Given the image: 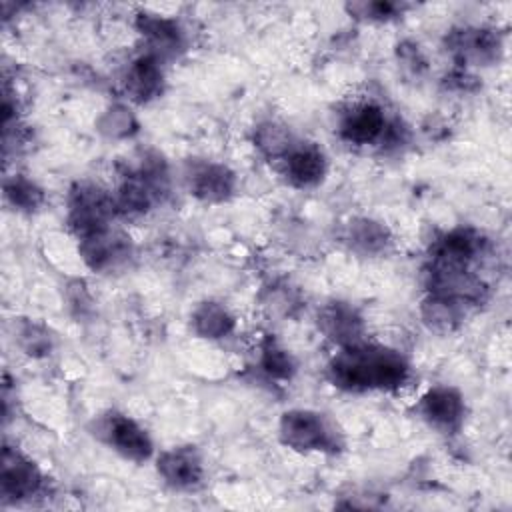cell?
I'll use <instances>...</instances> for the list:
<instances>
[{"instance_id":"6da1fadb","label":"cell","mask_w":512,"mask_h":512,"mask_svg":"<svg viewBox=\"0 0 512 512\" xmlns=\"http://www.w3.org/2000/svg\"><path fill=\"white\" fill-rule=\"evenodd\" d=\"M330 380L348 392L398 390L410 378V366L396 352L364 340L342 348L330 362Z\"/></svg>"},{"instance_id":"7a4b0ae2","label":"cell","mask_w":512,"mask_h":512,"mask_svg":"<svg viewBox=\"0 0 512 512\" xmlns=\"http://www.w3.org/2000/svg\"><path fill=\"white\" fill-rule=\"evenodd\" d=\"M280 438L300 452H334L340 446L336 428L322 414L310 410L286 412L280 422Z\"/></svg>"},{"instance_id":"3957f363","label":"cell","mask_w":512,"mask_h":512,"mask_svg":"<svg viewBox=\"0 0 512 512\" xmlns=\"http://www.w3.org/2000/svg\"><path fill=\"white\" fill-rule=\"evenodd\" d=\"M68 208V222L80 238L108 228L110 216L116 212L114 196L94 184H78L70 194Z\"/></svg>"},{"instance_id":"277c9868","label":"cell","mask_w":512,"mask_h":512,"mask_svg":"<svg viewBox=\"0 0 512 512\" xmlns=\"http://www.w3.org/2000/svg\"><path fill=\"white\" fill-rule=\"evenodd\" d=\"M42 482L44 476L32 460L22 456L16 448L4 446L0 472V492L4 502H20L36 496Z\"/></svg>"},{"instance_id":"5b68a950","label":"cell","mask_w":512,"mask_h":512,"mask_svg":"<svg viewBox=\"0 0 512 512\" xmlns=\"http://www.w3.org/2000/svg\"><path fill=\"white\" fill-rule=\"evenodd\" d=\"M388 126L390 124L386 120V114L378 104L360 102V104H354L344 114L340 124V134L344 140L356 146H366V144L384 140Z\"/></svg>"},{"instance_id":"8992f818","label":"cell","mask_w":512,"mask_h":512,"mask_svg":"<svg viewBox=\"0 0 512 512\" xmlns=\"http://www.w3.org/2000/svg\"><path fill=\"white\" fill-rule=\"evenodd\" d=\"M284 172L294 186H314L326 174V156L314 144H292L290 150L282 156Z\"/></svg>"},{"instance_id":"52a82bcc","label":"cell","mask_w":512,"mask_h":512,"mask_svg":"<svg viewBox=\"0 0 512 512\" xmlns=\"http://www.w3.org/2000/svg\"><path fill=\"white\" fill-rule=\"evenodd\" d=\"M106 438L114 450L130 460H146L152 454V442L148 434L128 416L114 414L106 420Z\"/></svg>"},{"instance_id":"ba28073f","label":"cell","mask_w":512,"mask_h":512,"mask_svg":"<svg viewBox=\"0 0 512 512\" xmlns=\"http://www.w3.org/2000/svg\"><path fill=\"white\" fill-rule=\"evenodd\" d=\"M318 324L322 332L330 340H334L340 348L362 342V334H364L362 318L348 304H342V302L328 304L326 308H322L318 316Z\"/></svg>"},{"instance_id":"9c48e42d","label":"cell","mask_w":512,"mask_h":512,"mask_svg":"<svg viewBox=\"0 0 512 512\" xmlns=\"http://www.w3.org/2000/svg\"><path fill=\"white\" fill-rule=\"evenodd\" d=\"M80 252L88 266H92L94 270H102L126 258L130 248H128V240L112 232L108 226L104 230H98L80 238Z\"/></svg>"},{"instance_id":"30bf717a","label":"cell","mask_w":512,"mask_h":512,"mask_svg":"<svg viewBox=\"0 0 512 512\" xmlns=\"http://www.w3.org/2000/svg\"><path fill=\"white\" fill-rule=\"evenodd\" d=\"M422 416L440 430H454L464 418V402L452 388H434L422 398Z\"/></svg>"},{"instance_id":"8fae6325","label":"cell","mask_w":512,"mask_h":512,"mask_svg":"<svg viewBox=\"0 0 512 512\" xmlns=\"http://www.w3.org/2000/svg\"><path fill=\"white\" fill-rule=\"evenodd\" d=\"M158 472L176 488H192L202 478V462L192 448H174L158 458Z\"/></svg>"},{"instance_id":"7c38bea8","label":"cell","mask_w":512,"mask_h":512,"mask_svg":"<svg viewBox=\"0 0 512 512\" xmlns=\"http://www.w3.org/2000/svg\"><path fill=\"white\" fill-rule=\"evenodd\" d=\"M188 180L192 194L204 202H222L234 190V176L220 164H200L190 172Z\"/></svg>"},{"instance_id":"4fadbf2b","label":"cell","mask_w":512,"mask_h":512,"mask_svg":"<svg viewBox=\"0 0 512 512\" xmlns=\"http://www.w3.org/2000/svg\"><path fill=\"white\" fill-rule=\"evenodd\" d=\"M126 90L138 102H148L156 98L162 90L160 60L150 52L138 56L128 68Z\"/></svg>"},{"instance_id":"5bb4252c","label":"cell","mask_w":512,"mask_h":512,"mask_svg":"<svg viewBox=\"0 0 512 512\" xmlns=\"http://www.w3.org/2000/svg\"><path fill=\"white\" fill-rule=\"evenodd\" d=\"M138 26L150 44L148 52L158 60L170 54H176V50L180 48L182 36L176 22L160 18L156 14H142L138 20Z\"/></svg>"},{"instance_id":"9a60e30c","label":"cell","mask_w":512,"mask_h":512,"mask_svg":"<svg viewBox=\"0 0 512 512\" xmlns=\"http://www.w3.org/2000/svg\"><path fill=\"white\" fill-rule=\"evenodd\" d=\"M352 246L364 254H376L386 248L388 244V232L382 224L372 220H360L350 226L348 234Z\"/></svg>"},{"instance_id":"2e32d148","label":"cell","mask_w":512,"mask_h":512,"mask_svg":"<svg viewBox=\"0 0 512 512\" xmlns=\"http://www.w3.org/2000/svg\"><path fill=\"white\" fill-rule=\"evenodd\" d=\"M232 316L222 308L220 304H204L196 314H194V326L198 334L206 338H220L226 336L232 330Z\"/></svg>"},{"instance_id":"e0dca14e","label":"cell","mask_w":512,"mask_h":512,"mask_svg":"<svg viewBox=\"0 0 512 512\" xmlns=\"http://www.w3.org/2000/svg\"><path fill=\"white\" fill-rule=\"evenodd\" d=\"M4 194H6V200L18 210H36L44 200L42 190L32 180L20 174L18 176L14 174L12 178L6 180Z\"/></svg>"},{"instance_id":"ac0fdd59","label":"cell","mask_w":512,"mask_h":512,"mask_svg":"<svg viewBox=\"0 0 512 512\" xmlns=\"http://www.w3.org/2000/svg\"><path fill=\"white\" fill-rule=\"evenodd\" d=\"M256 142L262 148V152H266L268 156H274V158H282L292 146V140H290V134L286 132V128H282L274 122H268L258 128Z\"/></svg>"},{"instance_id":"d6986e66","label":"cell","mask_w":512,"mask_h":512,"mask_svg":"<svg viewBox=\"0 0 512 512\" xmlns=\"http://www.w3.org/2000/svg\"><path fill=\"white\" fill-rule=\"evenodd\" d=\"M262 368L274 378H290V374L294 372V362L284 348L268 342L262 348Z\"/></svg>"},{"instance_id":"ffe728a7","label":"cell","mask_w":512,"mask_h":512,"mask_svg":"<svg viewBox=\"0 0 512 512\" xmlns=\"http://www.w3.org/2000/svg\"><path fill=\"white\" fill-rule=\"evenodd\" d=\"M354 8H362L368 18H378V20H386L398 12V4H392V2H370V4H358Z\"/></svg>"}]
</instances>
